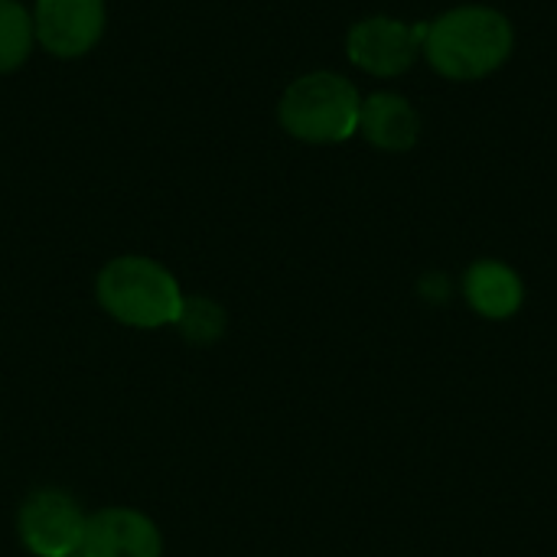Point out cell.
I'll return each instance as SVG.
<instances>
[{
    "label": "cell",
    "mask_w": 557,
    "mask_h": 557,
    "mask_svg": "<svg viewBox=\"0 0 557 557\" xmlns=\"http://www.w3.org/2000/svg\"><path fill=\"white\" fill-rule=\"evenodd\" d=\"M95 297L104 313L134 330L173 326L183 307V290L176 277L163 264L140 255L108 261L95 281Z\"/></svg>",
    "instance_id": "obj_2"
},
{
    "label": "cell",
    "mask_w": 557,
    "mask_h": 557,
    "mask_svg": "<svg viewBox=\"0 0 557 557\" xmlns=\"http://www.w3.org/2000/svg\"><path fill=\"white\" fill-rule=\"evenodd\" d=\"M104 0H36L33 33L59 59H78L104 36Z\"/></svg>",
    "instance_id": "obj_6"
},
{
    "label": "cell",
    "mask_w": 557,
    "mask_h": 557,
    "mask_svg": "<svg viewBox=\"0 0 557 557\" xmlns=\"http://www.w3.org/2000/svg\"><path fill=\"white\" fill-rule=\"evenodd\" d=\"M33 13L16 0H0V75L16 72L33 52Z\"/></svg>",
    "instance_id": "obj_10"
},
{
    "label": "cell",
    "mask_w": 557,
    "mask_h": 557,
    "mask_svg": "<svg viewBox=\"0 0 557 557\" xmlns=\"http://www.w3.org/2000/svg\"><path fill=\"white\" fill-rule=\"evenodd\" d=\"M359 131L379 150L405 153V150H411L418 144L421 117H418V111L411 108V101L405 95L375 91L359 108Z\"/></svg>",
    "instance_id": "obj_8"
},
{
    "label": "cell",
    "mask_w": 557,
    "mask_h": 557,
    "mask_svg": "<svg viewBox=\"0 0 557 557\" xmlns=\"http://www.w3.org/2000/svg\"><path fill=\"white\" fill-rule=\"evenodd\" d=\"M424 36H428L424 23L369 16L349 29L346 52L352 65H359L362 72L379 75V78H395L414 65L418 52L424 49Z\"/></svg>",
    "instance_id": "obj_5"
},
{
    "label": "cell",
    "mask_w": 557,
    "mask_h": 557,
    "mask_svg": "<svg viewBox=\"0 0 557 557\" xmlns=\"http://www.w3.org/2000/svg\"><path fill=\"white\" fill-rule=\"evenodd\" d=\"M225 310L212 300V297H202V294H193V297H183V307L176 313V330L183 339L196 343V346H212L222 339L225 333Z\"/></svg>",
    "instance_id": "obj_11"
},
{
    "label": "cell",
    "mask_w": 557,
    "mask_h": 557,
    "mask_svg": "<svg viewBox=\"0 0 557 557\" xmlns=\"http://www.w3.org/2000/svg\"><path fill=\"white\" fill-rule=\"evenodd\" d=\"M359 88L336 72H310L287 85L277 104L281 127L307 144H339L359 131Z\"/></svg>",
    "instance_id": "obj_3"
},
{
    "label": "cell",
    "mask_w": 557,
    "mask_h": 557,
    "mask_svg": "<svg viewBox=\"0 0 557 557\" xmlns=\"http://www.w3.org/2000/svg\"><path fill=\"white\" fill-rule=\"evenodd\" d=\"M160 529L137 509H98L85 522V535L75 557H160Z\"/></svg>",
    "instance_id": "obj_7"
},
{
    "label": "cell",
    "mask_w": 557,
    "mask_h": 557,
    "mask_svg": "<svg viewBox=\"0 0 557 557\" xmlns=\"http://www.w3.org/2000/svg\"><path fill=\"white\" fill-rule=\"evenodd\" d=\"M512 23L493 7H457L437 16L424 36L428 62L457 82L493 75L512 55Z\"/></svg>",
    "instance_id": "obj_1"
},
{
    "label": "cell",
    "mask_w": 557,
    "mask_h": 557,
    "mask_svg": "<svg viewBox=\"0 0 557 557\" xmlns=\"http://www.w3.org/2000/svg\"><path fill=\"white\" fill-rule=\"evenodd\" d=\"M467 304L486 320H509L522 310V277L503 261H476L463 277Z\"/></svg>",
    "instance_id": "obj_9"
},
{
    "label": "cell",
    "mask_w": 557,
    "mask_h": 557,
    "mask_svg": "<svg viewBox=\"0 0 557 557\" xmlns=\"http://www.w3.org/2000/svg\"><path fill=\"white\" fill-rule=\"evenodd\" d=\"M88 516L62 490H36L23 499L16 532L26 552L36 557H75Z\"/></svg>",
    "instance_id": "obj_4"
}]
</instances>
